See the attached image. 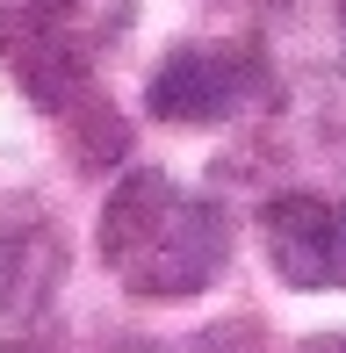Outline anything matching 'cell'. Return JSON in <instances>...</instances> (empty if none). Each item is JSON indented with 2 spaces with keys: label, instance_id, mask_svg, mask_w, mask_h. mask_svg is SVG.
<instances>
[{
  "label": "cell",
  "instance_id": "cell-1",
  "mask_svg": "<svg viewBox=\"0 0 346 353\" xmlns=\"http://www.w3.org/2000/svg\"><path fill=\"white\" fill-rule=\"evenodd\" d=\"M94 245H101L108 274L145 303H187L224 274V216L202 195H187L173 173L159 166H130L101 202L94 223Z\"/></svg>",
  "mask_w": 346,
  "mask_h": 353
},
{
  "label": "cell",
  "instance_id": "cell-7",
  "mask_svg": "<svg viewBox=\"0 0 346 353\" xmlns=\"http://www.w3.org/2000/svg\"><path fill=\"white\" fill-rule=\"evenodd\" d=\"M303 353H346V332H318V339H303Z\"/></svg>",
  "mask_w": 346,
  "mask_h": 353
},
{
  "label": "cell",
  "instance_id": "cell-6",
  "mask_svg": "<svg viewBox=\"0 0 346 353\" xmlns=\"http://www.w3.org/2000/svg\"><path fill=\"white\" fill-rule=\"evenodd\" d=\"M29 14H37L43 29H58L65 43H80V51H108V43L130 29V14H137V0H22Z\"/></svg>",
  "mask_w": 346,
  "mask_h": 353
},
{
  "label": "cell",
  "instance_id": "cell-3",
  "mask_svg": "<svg viewBox=\"0 0 346 353\" xmlns=\"http://www.w3.org/2000/svg\"><path fill=\"white\" fill-rule=\"evenodd\" d=\"M267 87H274V72H267V58L253 43H181V51H166L152 65L145 108L159 123L202 130V123H231L245 108H260Z\"/></svg>",
  "mask_w": 346,
  "mask_h": 353
},
{
  "label": "cell",
  "instance_id": "cell-5",
  "mask_svg": "<svg viewBox=\"0 0 346 353\" xmlns=\"http://www.w3.org/2000/svg\"><path fill=\"white\" fill-rule=\"evenodd\" d=\"M260 245L289 288H346V202H332V195L267 202Z\"/></svg>",
  "mask_w": 346,
  "mask_h": 353
},
{
  "label": "cell",
  "instance_id": "cell-9",
  "mask_svg": "<svg viewBox=\"0 0 346 353\" xmlns=\"http://www.w3.org/2000/svg\"><path fill=\"white\" fill-rule=\"evenodd\" d=\"M339 22H346V0H339Z\"/></svg>",
  "mask_w": 346,
  "mask_h": 353
},
{
  "label": "cell",
  "instance_id": "cell-4",
  "mask_svg": "<svg viewBox=\"0 0 346 353\" xmlns=\"http://www.w3.org/2000/svg\"><path fill=\"white\" fill-rule=\"evenodd\" d=\"M58 288H65V238L37 202H22L0 231V346H29Z\"/></svg>",
  "mask_w": 346,
  "mask_h": 353
},
{
  "label": "cell",
  "instance_id": "cell-8",
  "mask_svg": "<svg viewBox=\"0 0 346 353\" xmlns=\"http://www.w3.org/2000/svg\"><path fill=\"white\" fill-rule=\"evenodd\" d=\"M8 353H37V346H8Z\"/></svg>",
  "mask_w": 346,
  "mask_h": 353
},
{
  "label": "cell",
  "instance_id": "cell-2",
  "mask_svg": "<svg viewBox=\"0 0 346 353\" xmlns=\"http://www.w3.org/2000/svg\"><path fill=\"white\" fill-rule=\"evenodd\" d=\"M0 65L22 79V94L43 116H58L72 130L87 166H108V159L123 152V123L108 116L101 94H94V58L80 43H65L58 29H43L22 0H0Z\"/></svg>",
  "mask_w": 346,
  "mask_h": 353
}]
</instances>
